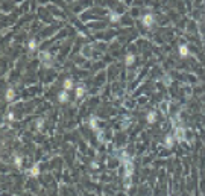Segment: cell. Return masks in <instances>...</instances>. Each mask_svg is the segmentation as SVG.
Returning <instances> with one entry per match:
<instances>
[{
    "label": "cell",
    "mask_w": 205,
    "mask_h": 196,
    "mask_svg": "<svg viewBox=\"0 0 205 196\" xmlns=\"http://www.w3.org/2000/svg\"><path fill=\"white\" fill-rule=\"evenodd\" d=\"M40 61L43 62V66L46 67V68H50L53 66V62H52V55L49 52H40V55H38Z\"/></svg>",
    "instance_id": "6da1fadb"
},
{
    "label": "cell",
    "mask_w": 205,
    "mask_h": 196,
    "mask_svg": "<svg viewBox=\"0 0 205 196\" xmlns=\"http://www.w3.org/2000/svg\"><path fill=\"white\" fill-rule=\"evenodd\" d=\"M123 166H125V178H131L132 173H134V163H132V160L125 161Z\"/></svg>",
    "instance_id": "7a4b0ae2"
},
{
    "label": "cell",
    "mask_w": 205,
    "mask_h": 196,
    "mask_svg": "<svg viewBox=\"0 0 205 196\" xmlns=\"http://www.w3.org/2000/svg\"><path fill=\"white\" fill-rule=\"evenodd\" d=\"M175 140L176 141H184L185 140V129L182 126H176L175 128Z\"/></svg>",
    "instance_id": "3957f363"
},
{
    "label": "cell",
    "mask_w": 205,
    "mask_h": 196,
    "mask_svg": "<svg viewBox=\"0 0 205 196\" xmlns=\"http://www.w3.org/2000/svg\"><path fill=\"white\" fill-rule=\"evenodd\" d=\"M141 23H143V26H146V28H150V26L154 24V15L152 14H144L141 17Z\"/></svg>",
    "instance_id": "277c9868"
},
{
    "label": "cell",
    "mask_w": 205,
    "mask_h": 196,
    "mask_svg": "<svg viewBox=\"0 0 205 196\" xmlns=\"http://www.w3.org/2000/svg\"><path fill=\"white\" fill-rule=\"evenodd\" d=\"M40 175V166L38 164H33L29 170H28V176H31V178H37Z\"/></svg>",
    "instance_id": "5b68a950"
},
{
    "label": "cell",
    "mask_w": 205,
    "mask_h": 196,
    "mask_svg": "<svg viewBox=\"0 0 205 196\" xmlns=\"http://www.w3.org/2000/svg\"><path fill=\"white\" fill-rule=\"evenodd\" d=\"M85 85L84 84H79L78 87H76V90H75V94H76V99H81V97L85 94Z\"/></svg>",
    "instance_id": "8992f818"
},
{
    "label": "cell",
    "mask_w": 205,
    "mask_h": 196,
    "mask_svg": "<svg viewBox=\"0 0 205 196\" xmlns=\"http://www.w3.org/2000/svg\"><path fill=\"white\" fill-rule=\"evenodd\" d=\"M58 100H59V103H65V102L68 100V91H67V90L59 91V94H58Z\"/></svg>",
    "instance_id": "52a82bcc"
},
{
    "label": "cell",
    "mask_w": 205,
    "mask_h": 196,
    "mask_svg": "<svg viewBox=\"0 0 205 196\" xmlns=\"http://www.w3.org/2000/svg\"><path fill=\"white\" fill-rule=\"evenodd\" d=\"M173 143H175V135H172V134L166 135V138H164V145H166V148H172Z\"/></svg>",
    "instance_id": "ba28073f"
},
{
    "label": "cell",
    "mask_w": 205,
    "mask_h": 196,
    "mask_svg": "<svg viewBox=\"0 0 205 196\" xmlns=\"http://www.w3.org/2000/svg\"><path fill=\"white\" fill-rule=\"evenodd\" d=\"M14 96H15V90H14V88H12V87H9V88H8V90H6V94H5V99H6L8 102H11V100L14 99Z\"/></svg>",
    "instance_id": "9c48e42d"
},
{
    "label": "cell",
    "mask_w": 205,
    "mask_h": 196,
    "mask_svg": "<svg viewBox=\"0 0 205 196\" xmlns=\"http://www.w3.org/2000/svg\"><path fill=\"white\" fill-rule=\"evenodd\" d=\"M189 55H190V50H189V47H187L185 44H181V46H179V56L185 58V56H189Z\"/></svg>",
    "instance_id": "30bf717a"
},
{
    "label": "cell",
    "mask_w": 205,
    "mask_h": 196,
    "mask_svg": "<svg viewBox=\"0 0 205 196\" xmlns=\"http://www.w3.org/2000/svg\"><path fill=\"white\" fill-rule=\"evenodd\" d=\"M134 61H135V55H134V53H128V55L125 56V64L126 66H132Z\"/></svg>",
    "instance_id": "8fae6325"
},
{
    "label": "cell",
    "mask_w": 205,
    "mask_h": 196,
    "mask_svg": "<svg viewBox=\"0 0 205 196\" xmlns=\"http://www.w3.org/2000/svg\"><path fill=\"white\" fill-rule=\"evenodd\" d=\"M146 120H147V123H155V120H157V113L155 111H150V113H147V115H146Z\"/></svg>",
    "instance_id": "7c38bea8"
},
{
    "label": "cell",
    "mask_w": 205,
    "mask_h": 196,
    "mask_svg": "<svg viewBox=\"0 0 205 196\" xmlns=\"http://www.w3.org/2000/svg\"><path fill=\"white\" fill-rule=\"evenodd\" d=\"M62 85H64V90L70 91V90H72V88H73V79H72V78H67L65 81H64V84H62Z\"/></svg>",
    "instance_id": "4fadbf2b"
},
{
    "label": "cell",
    "mask_w": 205,
    "mask_h": 196,
    "mask_svg": "<svg viewBox=\"0 0 205 196\" xmlns=\"http://www.w3.org/2000/svg\"><path fill=\"white\" fill-rule=\"evenodd\" d=\"M88 125H90V128L93 131H99V128H97V119L96 117H91L90 120H88Z\"/></svg>",
    "instance_id": "5bb4252c"
},
{
    "label": "cell",
    "mask_w": 205,
    "mask_h": 196,
    "mask_svg": "<svg viewBox=\"0 0 205 196\" xmlns=\"http://www.w3.org/2000/svg\"><path fill=\"white\" fill-rule=\"evenodd\" d=\"M21 164H23V158H21L20 155H17V157L14 158V166H15L17 169H21Z\"/></svg>",
    "instance_id": "9a60e30c"
},
{
    "label": "cell",
    "mask_w": 205,
    "mask_h": 196,
    "mask_svg": "<svg viewBox=\"0 0 205 196\" xmlns=\"http://www.w3.org/2000/svg\"><path fill=\"white\" fill-rule=\"evenodd\" d=\"M28 49H29V52H33L35 49H37V40L32 38V40L28 43Z\"/></svg>",
    "instance_id": "2e32d148"
},
{
    "label": "cell",
    "mask_w": 205,
    "mask_h": 196,
    "mask_svg": "<svg viewBox=\"0 0 205 196\" xmlns=\"http://www.w3.org/2000/svg\"><path fill=\"white\" fill-rule=\"evenodd\" d=\"M120 19H122V14H117V12H112V14L110 15V20H111L112 23H117Z\"/></svg>",
    "instance_id": "e0dca14e"
},
{
    "label": "cell",
    "mask_w": 205,
    "mask_h": 196,
    "mask_svg": "<svg viewBox=\"0 0 205 196\" xmlns=\"http://www.w3.org/2000/svg\"><path fill=\"white\" fill-rule=\"evenodd\" d=\"M35 123H37V129H38V131H41V129L44 128V119H38Z\"/></svg>",
    "instance_id": "ac0fdd59"
},
{
    "label": "cell",
    "mask_w": 205,
    "mask_h": 196,
    "mask_svg": "<svg viewBox=\"0 0 205 196\" xmlns=\"http://www.w3.org/2000/svg\"><path fill=\"white\" fill-rule=\"evenodd\" d=\"M120 160H122V163H125V161H128V160H131V157H129V154H126V152H122Z\"/></svg>",
    "instance_id": "d6986e66"
},
{
    "label": "cell",
    "mask_w": 205,
    "mask_h": 196,
    "mask_svg": "<svg viewBox=\"0 0 205 196\" xmlns=\"http://www.w3.org/2000/svg\"><path fill=\"white\" fill-rule=\"evenodd\" d=\"M96 132H97V140H99V141H105L103 132H102V131H96Z\"/></svg>",
    "instance_id": "ffe728a7"
},
{
    "label": "cell",
    "mask_w": 205,
    "mask_h": 196,
    "mask_svg": "<svg viewBox=\"0 0 205 196\" xmlns=\"http://www.w3.org/2000/svg\"><path fill=\"white\" fill-rule=\"evenodd\" d=\"M8 120H14V113H9V114H8Z\"/></svg>",
    "instance_id": "44dd1931"
}]
</instances>
